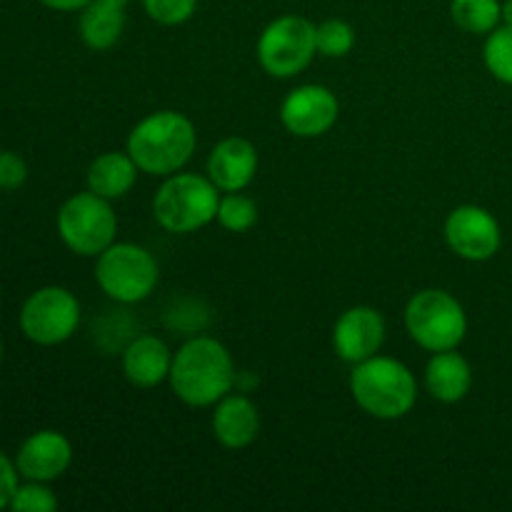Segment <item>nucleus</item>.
Wrapping results in <instances>:
<instances>
[{
    "label": "nucleus",
    "mask_w": 512,
    "mask_h": 512,
    "mask_svg": "<svg viewBox=\"0 0 512 512\" xmlns=\"http://www.w3.org/2000/svg\"><path fill=\"white\" fill-rule=\"evenodd\" d=\"M425 388L440 403H460L473 388V368L458 353V348L433 353L425 368Z\"/></svg>",
    "instance_id": "f3484780"
},
{
    "label": "nucleus",
    "mask_w": 512,
    "mask_h": 512,
    "mask_svg": "<svg viewBox=\"0 0 512 512\" xmlns=\"http://www.w3.org/2000/svg\"><path fill=\"white\" fill-rule=\"evenodd\" d=\"M10 510L15 512H53L58 510V498L48 483H38V480H25L23 485L15 488L13 500H10Z\"/></svg>",
    "instance_id": "b1692460"
},
{
    "label": "nucleus",
    "mask_w": 512,
    "mask_h": 512,
    "mask_svg": "<svg viewBox=\"0 0 512 512\" xmlns=\"http://www.w3.org/2000/svg\"><path fill=\"white\" fill-rule=\"evenodd\" d=\"M215 220L220 223V228H225L228 233H245V230L253 228L258 223V205L240 193H225L220 195L218 215Z\"/></svg>",
    "instance_id": "4be33fe9"
},
{
    "label": "nucleus",
    "mask_w": 512,
    "mask_h": 512,
    "mask_svg": "<svg viewBox=\"0 0 512 512\" xmlns=\"http://www.w3.org/2000/svg\"><path fill=\"white\" fill-rule=\"evenodd\" d=\"M503 23L512 25V0H503Z\"/></svg>",
    "instance_id": "c85d7f7f"
},
{
    "label": "nucleus",
    "mask_w": 512,
    "mask_h": 512,
    "mask_svg": "<svg viewBox=\"0 0 512 512\" xmlns=\"http://www.w3.org/2000/svg\"><path fill=\"white\" fill-rule=\"evenodd\" d=\"M350 393L358 408L378 420H400L415 408L418 383L405 363L385 355H373L353 365Z\"/></svg>",
    "instance_id": "7ed1b4c3"
},
{
    "label": "nucleus",
    "mask_w": 512,
    "mask_h": 512,
    "mask_svg": "<svg viewBox=\"0 0 512 512\" xmlns=\"http://www.w3.org/2000/svg\"><path fill=\"white\" fill-rule=\"evenodd\" d=\"M143 8L150 20L160 25H183L185 20L193 18L198 0H143Z\"/></svg>",
    "instance_id": "393cba45"
},
{
    "label": "nucleus",
    "mask_w": 512,
    "mask_h": 512,
    "mask_svg": "<svg viewBox=\"0 0 512 512\" xmlns=\"http://www.w3.org/2000/svg\"><path fill=\"white\" fill-rule=\"evenodd\" d=\"M40 3L50 10H58V13H80L93 0H40Z\"/></svg>",
    "instance_id": "cd10ccee"
},
{
    "label": "nucleus",
    "mask_w": 512,
    "mask_h": 512,
    "mask_svg": "<svg viewBox=\"0 0 512 512\" xmlns=\"http://www.w3.org/2000/svg\"><path fill=\"white\" fill-rule=\"evenodd\" d=\"M28 180V165L13 150H0V190H18Z\"/></svg>",
    "instance_id": "a878e982"
},
{
    "label": "nucleus",
    "mask_w": 512,
    "mask_h": 512,
    "mask_svg": "<svg viewBox=\"0 0 512 512\" xmlns=\"http://www.w3.org/2000/svg\"><path fill=\"white\" fill-rule=\"evenodd\" d=\"M258 173V150L245 138H225L210 150L208 178L220 193H240Z\"/></svg>",
    "instance_id": "4468645a"
},
{
    "label": "nucleus",
    "mask_w": 512,
    "mask_h": 512,
    "mask_svg": "<svg viewBox=\"0 0 512 512\" xmlns=\"http://www.w3.org/2000/svg\"><path fill=\"white\" fill-rule=\"evenodd\" d=\"M315 45H318V53L325 55V58H343L355 45L353 25L340 18H330L325 23L315 25Z\"/></svg>",
    "instance_id": "5701e85b"
},
{
    "label": "nucleus",
    "mask_w": 512,
    "mask_h": 512,
    "mask_svg": "<svg viewBox=\"0 0 512 512\" xmlns=\"http://www.w3.org/2000/svg\"><path fill=\"white\" fill-rule=\"evenodd\" d=\"M158 280V260L135 243H113L95 263V283L115 303H143L158 288Z\"/></svg>",
    "instance_id": "423d86ee"
},
{
    "label": "nucleus",
    "mask_w": 512,
    "mask_h": 512,
    "mask_svg": "<svg viewBox=\"0 0 512 512\" xmlns=\"http://www.w3.org/2000/svg\"><path fill=\"white\" fill-rule=\"evenodd\" d=\"M340 103L325 85H298L285 95L280 105V120L295 138H320L338 123Z\"/></svg>",
    "instance_id": "9b49d317"
},
{
    "label": "nucleus",
    "mask_w": 512,
    "mask_h": 512,
    "mask_svg": "<svg viewBox=\"0 0 512 512\" xmlns=\"http://www.w3.org/2000/svg\"><path fill=\"white\" fill-rule=\"evenodd\" d=\"M18 468H15V460H10L8 455L0 450V510L10 508V500H13L15 488H18Z\"/></svg>",
    "instance_id": "bb28decb"
},
{
    "label": "nucleus",
    "mask_w": 512,
    "mask_h": 512,
    "mask_svg": "<svg viewBox=\"0 0 512 512\" xmlns=\"http://www.w3.org/2000/svg\"><path fill=\"white\" fill-rule=\"evenodd\" d=\"M315 25L303 15H280L258 38V63L270 78H295L313 63Z\"/></svg>",
    "instance_id": "6e6552de"
},
{
    "label": "nucleus",
    "mask_w": 512,
    "mask_h": 512,
    "mask_svg": "<svg viewBox=\"0 0 512 512\" xmlns=\"http://www.w3.org/2000/svg\"><path fill=\"white\" fill-rule=\"evenodd\" d=\"M173 353L158 335H138L123 350V373L135 388H158L170 378Z\"/></svg>",
    "instance_id": "dca6fc26"
},
{
    "label": "nucleus",
    "mask_w": 512,
    "mask_h": 512,
    "mask_svg": "<svg viewBox=\"0 0 512 512\" xmlns=\"http://www.w3.org/2000/svg\"><path fill=\"white\" fill-rule=\"evenodd\" d=\"M445 243L458 258L485 263L503 245V228L490 210L480 205H460L445 220Z\"/></svg>",
    "instance_id": "9d476101"
},
{
    "label": "nucleus",
    "mask_w": 512,
    "mask_h": 512,
    "mask_svg": "<svg viewBox=\"0 0 512 512\" xmlns=\"http://www.w3.org/2000/svg\"><path fill=\"white\" fill-rule=\"evenodd\" d=\"M0 360H3V343H0Z\"/></svg>",
    "instance_id": "c756f323"
},
{
    "label": "nucleus",
    "mask_w": 512,
    "mask_h": 512,
    "mask_svg": "<svg viewBox=\"0 0 512 512\" xmlns=\"http://www.w3.org/2000/svg\"><path fill=\"white\" fill-rule=\"evenodd\" d=\"M125 8L128 0H93L80 10L78 30L90 50H110L120 40L125 28Z\"/></svg>",
    "instance_id": "a211bd4d"
},
{
    "label": "nucleus",
    "mask_w": 512,
    "mask_h": 512,
    "mask_svg": "<svg viewBox=\"0 0 512 512\" xmlns=\"http://www.w3.org/2000/svg\"><path fill=\"white\" fill-rule=\"evenodd\" d=\"M220 190L210 178L195 173H173L153 198V215L168 233H195L218 215Z\"/></svg>",
    "instance_id": "20e7f679"
},
{
    "label": "nucleus",
    "mask_w": 512,
    "mask_h": 512,
    "mask_svg": "<svg viewBox=\"0 0 512 512\" xmlns=\"http://www.w3.org/2000/svg\"><path fill=\"white\" fill-rule=\"evenodd\" d=\"M213 435L223 448L243 450L253 445L260 433V413L245 395H225L213 405Z\"/></svg>",
    "instance_id": "2eb2a0df"
},
{
    "label": "nucleus",
    "mask_w": 512,
    "mask_h": 512,
    "mask_svg": "<svg viewBox=\"0 0 512 512\" xmlns=\"http://www.w3.org/2000/svg\"><path fill=\"white\" fill-rule=\"evenodd\" d=\"M235 378L238 373L228 348L210 335H198L173 353L168 383L175 398L190 408H213L218 400L233 393Z\"/></svg>",
    "instance_id": "f257e3e1"
},
{
    "label": "nucleus",
    "mask_w": 512,
    "mask_h": 512,
    "mask_svg": "<svg viewBox=\"0 0 512 512\" xmlns=\"http://www.w3.org/2000/svg\"><path fill=\"white\" fill-rule=\"evenodd\" d=\"M405 330L428 353L455 350L468 335V315L448 290L425 288L405 308Z\"/></svg>",
    "instance_id": "39448f33"
},
{
    "label": "nucleus",
    "mask_w": 512,
    "mask_h": 512,
    "mask_svg": "<svg viewBox=\"0 0 512 512\" xmlns=\"http://www.w3.org/2000/svg\"><path fill=\"white\" fill-rule=\"evenodd\" d=\"M483 60L488 73L512 88V25L500 23L488 33L483 45Z\"/></svg>",
    "instance_id": "412c9836"
},
{
    "label": "nucleus",
    "mask_w": 512,
    "mask_h": 512,
    "mask_svg": "<svg viewBox=\"0 0 512 512\" xmlns=\"http://www.w3.org/2000/svg\"><path fill=\"white\" fill-rule=\"evenodd\" d=\"M385 343V318L370 305L348 308L333 328V350L340 360L358 365L380 353Z\"/></svg>",
    "instance_id": "f8f14e48"
},
{
    "label": "nucleus",
    "mask_w": 512,
    "mask_h": 512,
    "mask_svg": "<svg viewBox=\"0 0 512 512\" xmlns=\"http://www.w3.org/2000/svg\"><path fill=\"white\" fill-rule=\"evenodd\" d=\"M73 463V445L58 430H38L23 440L15 455V468L20 478L53 483Z\"/></svg>",
    "instance_id": "ddd939ff"
},
{
    "label": "nucleus",
    "mask_w": 512,
    "mask_h": 512,
    "mask_svg": "<svg viewBox=\"0 0 512 512\" xmlns=\"http://www.w3.org/2000/svg\"><path fill=\"white\" fill-rule=\"evenodd\" d=\"M140 168L130 153H118V150H108V153L98 155L88 168V190L100 195L105 200H120L133 190L135 180H138Z\"/></svg>",
    "instance_id": "6ab92c4d"
},
{
    "label": "nucleus",
    "mask_w": 512,
    "mask_h": 512,
    "mask_svg": "<svg viewBox=\"0 0 512 512\" xmlns=\"http://www.w3.org/2000/svg\"><path fill=\"white\" fill-rule=\"evenodd\" d=\"M20 333L35 345H60L75 335L80 325V303L68 288L60 285H45L20 308Z\"/></svg>",
    "instance_id": "1a4fd4ad"
},
{
    "label": "nucleus",
    "mask_w": 512,
    "mask_h": 512,
    "mask_svg": "<svg viewBox=\"0 0 512 512\" xmlns=\"http://www.w3.org/2000/svg\"><path fill=\"white\" fill-rule=\"evenodd\" d=\"M118 215L110 200L95 193H75L60 205L58 235L65 248L83 258H98L105 248L115 243Z\"/></svg>",
    "instance_id": "0eeeda50"
},
{
    "label": "nucleus",
    "mask_w": 512,
    "mask_h": 512,
    "mask_svg": "<svg viewBox=\"0 0 512 512\" xmlns=\"http://www.w3.org/2000/svg\"><path fill=\"white\" fill-rule=\"evenodd\" d=\"M198 148V133L188 115L178 110L150 113L130 130L128 153L140 173L168 175L180 173Z\"/></svg>",
    "instance_id": "f03ea898"
},
{
    "label": "nucleus",
    "mask_w": 512,
    "mask_h": 512,
    "mask_svg": "<svg viewBox=\"0 0 512 512\" xmlns=\"http://www.w3.org/2000/svg\"><path fill=\"white\" fill-rule=\"evenodd\" d=\"M450 18L470 35H488L503 23V0H450Z\"/></svg>",
    "instance_id": "aec40b11"
}]
</instances>
